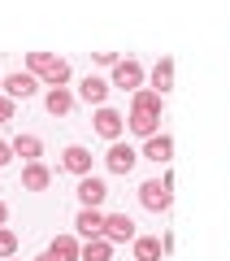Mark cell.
I'll return each instance as SVG.
<instances>
[{"mask_svg":"<svg viewBox=\"0 0 230 261\" xmlns=\"http://www.w3.org/2000/svg\"><path fill=\"white\" fill-rule=\"evenodd\" d=\"M109 252H113V244L104 240V235H96V240L83 244V252H78V257H83V261H109Z\"/></svg>","mask_w":230,"mask_h":261,"instance_id":"obj_20","label":"cell"},{"mask_svg":"<svg viewBox=\"0 0 230 261\" xmlns=\"http://www.w3.org/2000/svg\"><path fill=\"white\" fill-rule=\"evenodd\" d=\"M48 252H52L56 261H78V252H83V248H78V240H74V235H56V240L48 244Z\"/></svg>","mask_w":230,"mask_h":261,"instance_id":"obj_17","label":"cell"},{"mask_svg":"<svg viewBox=\"0 0 230 261\" xmlns=\"http://www.w3.org/2000/svg\"><path fill=\"white\" fill-rule=\"evenodd\" d=\"M9 148H13V157H26V161H39V152H44V144H39L35 135H18V140H13Z\"/></svg>","mask_w":230,"mask_h":261,"instance_id":"obj_19","label":"cell"},{"mask_svg":"<svg viewBox=\"0 0 230 261\" xmlns=\"http://www.w3.org/2000/svg\"><path fill=\"white\" fill-rule=\"evenodd\" d=\"M78 96H83L87 105H96V109H100L104 96H109V83H104V79H96V74H87L83 83H78Z\"/></svg>","mask_w":230,"mask_h":261,"instance_id":"obj_14","label":"cell"},{"mask_svg":"<svg viewBox=\"0 0 230 261\" xmlns=\"http://www.w3.org/2000/svg\"><path fill=\"white\" fill-rule=\"evenodd\" d=\"M9 118H13V96L0 92V122H9Z\"/></svg>","mask_w":230,"mask_h":261,"instance_id":"obj_22","label":"cell"},{"mask_svg":"<svg viewBox=\"0 0 230 261\" xmlns=\"http://www.w3.org/2000/svg\"><path fill=\"white\" fill-rule=\"evenodd\" d=\"M26 70L35 79H44L48 87H65V83H70V61H65V57H52V53H31L26 57Z\"/></svg>","mask_w":230,"mask_h":261,"instance_id":"obj_2","label":"cell"},{"mask_svg":"<svg viewBox=\"0 0 230 261\" xmlns=\"http://www.w3.org/2000/svg\"><path fill=\"white\" fill-rule=\"evenodd\" d=\"M135 161H139V152L130 148V144H109V152H104V166L113 170V174H130V170H135Z\"/></svg>","mask_w":230,"mask_h":261,"instance_id":"obj_6","label":"cell"},{"mask_svg":"<svg viewBox=\"0 0 230 261\" xmlns=\"http://www.w3.org/2000/svg\"><path fill=\"white\" fill-rule=\"evenodd\" d=\"M35 87H39V79L31 74H9L5 79V96H13V100H26V96H35Z\"/></svg>","mask_w":230,"mask_h":261,"instance_id":"obj_10","label":"cell"},{"mask_svg":"<svg viewBox=\"0 0 230 261\" xmlns=\"http://www.w3.org/2000/svg\"><path fill=\"white\" fill-rule=\"evenodd\" d=\"M48 183H52V174H48L44 161H26V170H22V187H26V192H44Z\"/></svg>","mask_w":230,"mask_h":261,"instance_id":"obj_12","label":"cell"},{"mask_svg":"<svg viewBox=\"0 0 230 261\" xmlns=\"http://www.w3.org/2000/svg\"><path fill=\"white\" fill-rule=\"evenodd\" d=\"M5 218H9V209H5V200H0V226H5Z\"/></svg>","mask_w":230,"mask_h":261,"instance_id":"obj_24","label":"cell"},{"mask_svg":"<svg viewBox=\"0 0 230 261\" xmlns=\"http://www.w3.org/2000/svg\"><path fill=\"white\" fill-rule=\"evenodd\" d=\"M113 87H122V92H139V87H143V65H139L135 57L118 61V65H113Z\"/></svg>","mask_w":230,"mask_h":261,"instance_id":"obj_5","label":"cell"},{"mask_svg":"<svg viewBox=\"0 0 230 261\" xmlns=\"http://www.w3.org/2000/svg\"><path fill=\"white\" fill-rule=\"evenodd\" d=\"M104 196H109L104 178H96V174L78 178V200H83V209H100V205H104Z\"/></svg>","mask_w":230,"mask_h":261,"instance_id":"obj_9","label":"cell"},{"mask_svg":"<svg viewBox=\"0 0 230 261\" xmlns=\"http://www.w3.org/2000/svg\"><path fill=\"white\" fill-rule=\"evenodd\" d=\"M74 226H78V235H87V240H96V235L104 231V214H100V209H78V218H74Z\"/></svg>","mask_w":230,"mask_h":261,"instance_id":"obj_13","label":"cell"},{"mask_svg":"<svg viewBox=\"0 0 230 261\" xmlns=\"http://www.w3.org/2000/svg\"><path fill=\"white\" fill-rule=\"evenodd\" d=\"M9 261H13V257H9Z\"/></svg>","mask_w":230,"mask_h":261,"instance_id":"obj_27","label":"cell"},{"mask_svg":"<svg viewBox=\"0 0 230 261\" xmlns=\"http://www.w3.org/2000/svg\"><path fill=\"white\" fill-rule=\"evenodd\" d=\"M35 261H56V257H52V252H44V257H35Z\"/></svg>","mask_w":230,"mask_h":261,"instance_id":"obj_25","label":"cell"},{"mask_svg":"<svg viewBox=\"0 0 230 261\" xmlns=\"http://www.w3.org/2000/svg\"><path fill=\"white\" fill-rule=\"evenodd\" d=\"M169 87H174V57H161V61H157V70H152V92H157V96H165Z\"/></svg>","mask_w":230,"mask_h":261,"instance_id":"obj_15","label":"cell"},{"mask_svg":"<svg viewBox=\"0 0 230 261\" xmlns=\"http://www.w3.org/2000/svg\"><path fill=\"white\" fill-rule=\"evenodd\" d=\"M126 126L135 130L139 140H152V135H157V126H161V96L152 92V87H139V92H135Z\"/></svg>","mask_w":230,"mask_h":261,"instance_id":"obj_1","label":"cell"},{"mask_svg":"<svg viewBox=\"0 0 230 261\" xmlns=\"http://www.w3.org/2000/svg\"><path fill=\"white\" fill-rule=\"evenodd\" d=\"M92 122H96V135H104L109 144H118V140H122V130H126V118H122L118 109H109V105H100Z\"/></svg>","mask_w":230,"mask_h":261,"instance_id":"obj_4","label":"cell"},{"mask_svg":"<svg viewBox=\"0 0 230 261\" xmlns=\"http://www.w3.org/2000/svg\"><path fill=\"white\" fill-rule=\"evenodd\" d=\"M44 105H48V113H56V118H61V113L74 109V92H70V87H48Z\"/></svg>","mask_w":230,"mask_h":261,"instance_id":"obj_16","label":"cell"},{"mask_svg":"<svg viewBox=\"0 0 230 261\" xmlns=\"http://www.w3.org/2000/svg\"><path fill=\"white\" fill-rule=\"evenodd\" d=\"M104 240L109 244H126V240H135V222H130L126 214H104Z\"/></svg>","mask_w":230,"mask_h":261,"instance_id":"obj_7","label":"cell"},{"mask_svg":"<svg viewBox=\"0 0 230 261\" xmlns=\"http://www.w3.org/2000/svg\"><path fill=\"white\" fill-rule=\"evenodd\" d=\"M61 170H70V174L87 178V174H92V152H87L83 144H70V148L61 152Z\"/></svg>","mask_w":230,"mask_h":261,"instance_id":"obj_8","label":"cell"},{"mask_svg":"<svg viewBox=\"0 0 230 261\" xmlns=\"http://www.w3.org/2000/svg\"><path fill=\"white\" fill-rule=\"evenodd\" d=\"M13 252H18V235H13L9 226H0V261H9Z\"/></svg>","mask_w":230,"mask_h":261,"instance_id":"obj_21","label":"cell"},{"mask_svg":"<svg viewBox=\"0 0 230 261\" xmlns=\"http://www.w3.org/2000/svg\"><path fill=\"white\" fill-rule=\"evenodd\" d=\"M9 161H13V148H9L5 140H0V166H9Z\"/></svg>","mask_w":230,"mask_h":261,"instance_id":"obj_23","label":"cell"},{"mask_svg":"<svg viewBox=\"0 0 230 261\" xmlns=\"http://www.w3.org/2000/svg\"><path fill=\"white\" fill-rule=\"evenodd\" d=\"M0 92H5V79H0Z\"/></svg>","mask_w":230,"mask_h":261,"instance_id":"obj_26","label":"cell"},{"mask_svg":"<svg viewBox=\"0 0 230 261\" xmlns=\"http://www.w3.org/2000/svg\"><path fill=\"white\" fill-rule=\"evenodd\" d=\"M169 187H174V174H161V178H148L143 187H139V200H143V209H152V214H165L169 209Z\"/></svg>","mask_w":230,"mask_h":261,"instance_id":"obj_3","label":"cell"},{"mask_svg":"<svg viewBox=\"0 0 230 261\" xmlns=\"http://www.w3.org/2000/svg\"><path fill=\"white\" fill-rule=\"evenodd\" d=\"M165 244L152 240V235H135V261H161Z\"/></svg>","mask_w":230,"mask_h":261,"instance_id":"obj_18","label":"cell"},{"mask_svg":"<svg viewBox=\"0 0 230 261\" xmlns=\"http://www.w3.org/2000/svg\"><path fill=\"white\" fill-rule=\"evenodd\" d=\"M143 157L157 161V166H169V157H174V140H169V135H152V140L143 144Z\"/></svg>","mask_w":230,"mask_h":261,"instance_id":"obj_11","label":"cell"}]
</instances>
